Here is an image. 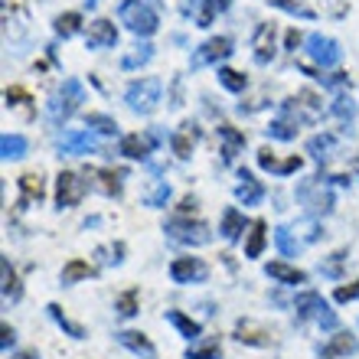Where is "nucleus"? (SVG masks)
<instances>
[{
  "instance_id": "nucleus-1",
  "label": "nucleus",
  "mask_w": 359,
  "mask_h": 359,
  "mask_svg": "<svg viewBox=\"0 0 359 359\" xmlns=\"http://www.w3.org/2000/svg\"><path fill=\"white\" fill-rule=\"evenodd\" d=\"M82 102H86V88H82V82H79V79H66L62 88H59V92L53 95V102H49V121L53 124L69 121V118L82 108Z\"/></svg>"
},
{
  "instance_id": "nucleus-2",
  "label": "nucleus",
  "mask_w": 359,
  "mask_h": 359,
  "mask_svg": "<svg viewBox=\"0 0 359 359\" xmlns=\"http://www.w3.org/2000/svg\"><path fill=\"white\" fill-rule=\"evenodd\" d=\"M118 17H121V23L131 33H137V36H154L157 33V27H161V20H157V13H154L151 4H144V0H124L121 10H118Z\"/></svg>"
},
{
  "instance_id": "nucleus-3",
  "label": "nucleus",
  "mask_w": 359,
  "mask_h": 359,
  "mask_svg": "<svg viewBox=\"0 0 359 359\" xmlns=\"http://www.w3.org/2000/svg\"><path fill=\"white\" fill-rule=\"evenodd\" d=\"M161 92H163L161 79H141V82H131L128 95H124V102H128L131 111L151 114V111H157V104H161Z\"/></svg>"
},
{
  "instance_id": "nucleus-4",
  "label": "nucleus",
  "mask_w": 359,
  "mask_h": 359,
  "mask_svg": "<svg viewBox=\"0 0 359 359\" xmlns=\"http://www.w3.org/2000/svg\"><path fill=\"white\" fill-rule=\"evenodd\" d=\"M323 111V102H320V95H313L311 88H304V92H297L291 98V102H284L281 114L284 118H291V121L304 124V121H317Z\"/></svg>"
},
{
  "instance_id": "nucleus-5",
  "label": "nucleus",
  "mask_w": 359,
  "mask_h": 359,
  "mask_svg": "<svg viewBox=\"0 0 359 359\" xmlns=\"http://www.w3.org/2000/svg\"><path fill=\"white\" fill-rule=\"evenodd\" d=\"M167 236L173 238V242H180V245H206L209 238H212V232H209L206 222H193V219H170L167 222Z\"/></svg>"
},
{
  "instance_id": "nucleus-6",
  "label": "nucleus",
  "mask_w": 359,
  "mask_h": 359,
  "mask_svg": "<svg viewBox=\"0 0 359 359\" xmlns=\"http://www.w3.org/2000/svg\"><path fill=\"white\" fill-rule=\"evenodd\" d=\"M297 199L311 209L313 216H320V212H330V209H333V193L323 187L320 177H313V180H307V183H301V187H297Z\"/></svg>"
},
{
  "instance_id": "nucleus-7",
  "label": "nucleus",
  "mask_w": 359,
  "mask_h": 359,
  "mask_svg": "<svg viewBox=\"0 0 359 359\" xmlns=\"http://www.w3.org/2000/svg\"><path fill=\"white\" fill-rule=\"evenodd\" d=\"M307 53H311V59L317 62V66H323V69L337 66V62H340V56H343L340 43H337V39H330V36H323V33L307 36Z\"/></svg>"
},
{
  "instance_id": "nucleus-8",
  "label": "nucleus",
  "mask_w": 359,
  "mask_h": 359,
  "mask_svg": "<svg viewBox=\"0 0 359 359\" xmlns=\"http://www.w3.org/2000/svg\"><path fill=\"white\" fill-rule=\"evenodd\" d=\"M229 53H232V39H229V36H212V39H206L196 53H193L189 66H193V69L212 66V62H219V59H226Z\"/></svg>"
},
{
  "instance_id": "nucleus-9",
  "label": "nucleus",
  "mask_w": 359,
  "mask_h": 359,
  "mask_svg": "<svg viewBox=\"0 0 359 359\" xmlns=\"http://www.w3.org/2000/svg\"><path fill=\"white\" fill-rule=\"evenodd\" d=\"M82 196H86V180H79L76 173H69V170L59 173L56 177V203H59V209L76 206Z\"/></svg>"
},
{
  "instance_id": "nucleus-10",
  "label": "nucleus",
  "mask_w": 359,
  "mask_h": 359,
  "mask_svg": "<svg viewBox=\"0 0 359 359\" xmlns=\"http://www.w3.org/2000/svg\"><path fill=\"white\" fill-rule=\"evenodd\" d=\"M170 278L177 284H193V281H206L209 268L203 258H177L170 265Z\"/></svg>"
},
{
  "instance_id": "nucleus-11",
  "label": "nucleus",
  "mask_w": 359,
  "mask_h": 359,
  "mask_svg": "<svg viewBox=\"0 0 359 359\" xmlns=\"http://www.w3.org/2000/svg\"><path fill=\"white\" fill-rule=\"evenodd\" d=\"M154 144H157V134H128L118 151H121L124 157H131V161H144V157L154 151Z\"/></svg>"
},
{
  "instance_id": "nucleus-12",
  "label": "nucleus",
  "mask_w": 359,
  "mask_h": 359,
  "mask_svg": "<svg viewBox=\"0 0 359 359\" xmlns=\"http://www.w3.org/2000/svg\"><path fill=\"white\" fill-rule=\"evenodd\" d=\"M118 43V29L111 20H95L88 23V49H108Z\"/></svg>"
},
{
  "instance_id": "nucleus-13",
  "label": "nucleus",
  "mask_w": 359,
  "mask_h": 359,
  "mask_svg": "<svg viewBox=\"0 0 359 359\" xmlns=\"http://www.w3.org/2000/svg\"><path fill=\"white\" fill-rule=\"evenodd\" d=\"M88 151H95V137L88 131H66L59 137V154L76 157V154H88Z\"/></svg>"
},
{
  "instance_id": "nucleus-14",
  "label": "nucleus",
  "mask_w": 359,
  "mask_h": 359,
  "mask_svg": "<svg viewBox=\"0 0 359 359\" xmlns=\"http://www.w3.org/2000/svg\"><path fill=\"white\" fill-rule=\"evenodd\" d=\"M118 343H121L124 350H131L134 356H141V359H157V350H154V343L147 340L144 333H137V330L118 333Z\"/></svg>"
},
{
  "instance_id": "nucleus-15",
  "label": "nucleus",
  "mask_w": 359,
  "mask_h": 359,
  "mask_svg": "<svg viewBox=\"0 0 359 359\" xmlns=\"http://www.w3.org/2000/svg\"><path fill=\"white\" fill-rule=\"evenodd\" d=\"M196 141H199V131H196V124H180V131L170 137V147H173V154H177L180 161H187L189 154H193V147H196Z\"/></svg>"
},
{
  "instance_id": "nucleus-16",
  "label": "nucleus",
  "mask_w": 359,
  "mask_h": 359,
  "mask_svg": "<svg viewBox=\"0 0 359 359\" xmlns=\"http://www.w3.org/2000/svg\"><path fill=\"white\" fill-rule=\"evenodd\" d=\"M219 141H222V157L226 163H232L238 157V151L245 147V134L232 128V124H219Z\"/></svg>"
},
{
  "instance_id": "nucleus-17",
  "label": "nucleus",
  "mask_w": 359,
  "mask_h": 359,
  "mask_svg": "<svg viewBox=\"0 0 359 359\" xmlns=\"http://www.w3.org/2000/svg\"><path fill=\"white\" fill-rule=\"evenodd\" d=\"M236 196L238 203H245V206H255V203H262V196H265V187L258 183L255 177L248 170L238 173V187H236Z\"/></svg>"
},
{
  "instance_id": "nucleus-18",
  "label": "nucleus",
  "mask_w": 359,
  "mask_h": 359,
  "mask_svg": "<svg viewBox=\"0 0 359 359\" xmlns=\"http://www.w3.org/2000/svg\"><path fill=\"white\" fill-rule=\"evenodd\" d=\"M255 62H271V56H274V27L271 23H262V27L255 29Z\"/></svg>"
},
{
  "instance_id": "nucleus-19",
  "label": "nucleus",
  "mask_w": 359,
  "mask_h": 359,
  "mask_svg": "<svg viewBox=\"0 0 359 359\" xmlns=\"http://www.w3.org/2000/svg\"><path fill=\"white\" fill-rule=\"evenodd\" d=\"M294 307H297V317H301V320H311V317L317 320L327 304H323V297L317 291H304V294H297V304H294Z\"/></svg>"
},
{
  "instance_id": "nucleus-20",
  "label": "nucleus",
  "mask_w": 359,
  "mask_h": 359,
  "mask_svg": "<svg viewBox=\"0 0 359 359\" xmlns=\"http://www.w3.org/2000/svg\"><path fill=\"white\" fill-rule=\"evenodd\" d=\"M265 274L274 278V281H281V284H304L307 281V274H304L301 268H291V265H284V262H268Z\"/></svg>"
},
{
  "instance_id": "nucleus-21",
  "label": "nucleus",
  "mask_w": 359,
  "mask_h": 359,
  "mask_svg": "<svg viewBox=\"0 0 359 359\" xmlns=\"http://www.w3.org/2000/svg\"><path fill=\"white\" fill-rule=\"evenodd\" d=\"M219 232H222L226 242H238V236L245 232V219H242V212H238L236 206H229L226 212H222V226H219Z\"/></svg>"
},
{
  "instance_id": "nucleus-22",
  "label": "nucleus",
  "mask_w": 359,
  "mask_h": 359,
  "mask_svg": "<svg viewBox=\"0 0 359 359\" xmlns=\"http://www.w3.org/2000/svg\"><path fill=\"white\" fill-rule=\"evenodd\" d=\"M236 337L242 343H252V346H268V343H271V333L262 330V327H255L252 320H238Z\"/></svg>"
},
{
  "instance_id": "nucleus-23",
  "label": "nucleus",
  "mask_w": 359,
  "mask_h": 359,
  "mask_svg": "<svg viewBox=\"0 0 359 359\" xmlns=\"http://www.w3.org/2000/svg\"><path fill=\"white\" fill-rule=\"evenodd\" d=\"M229 4L232 0H196V27H209L222 10H229Z\"/></svg>"
},
{
  "instance_id": "nucleus-24",
  "label": "nucleus",
  "mask_w": 359,
  "mask_h": 359,
  "mask_svg": "<svg viewBox=\"0 0 359 359\" xmlns=\"http://www.w3.org/2000/svg\"><path fill=\"white\" fill-rule=\"evenodd\" d=\"M333 147H337V137H333V134H317V137H311V141H307V154H311L317 163L330 161Z\"/></svg>"
},
{
  "instance_id": "nucleus-25",
  "label": "nucleus",
  "mask_w": 359,
  "mask_h": 359,
  "mask_svg": "<svg viewBox=\"0 0 359 359\" xmlns=\"http://www.w3.org/2000/svg\"><path fill=\"white\" fill-rule=\"evenodd\" d=\"M29 144L23 134H4V141H0V154H4V161H20V157H27Z\"/></svg>"
},
{
  "instance_id": "nucleus-26",
  "label": "nucleus",
  "mask_w": 359,
  "mask_h": 359,
  "mask_svg": "<svg viewBox=\"0 0 359 359\" xmlns=\"http://www.w3.org/2000/svg\"><path fill=\"white\" fill-rule=\"evenodd\" d=\"M359 350V343L353 340L350 333H337L330 343H327V350H323V359H333V356H350V353Z\"/></svg>"
},
{
  "instance_id": "nucleus-27",
  "label": "nucleus",
  "mask_w": 359,
  "mask_h": 359,
  "mask_svg": "<svg viewBox=\"0 0 359 359\" xmlns=\"http://www.w3.org/2000/svg\"><path fill=\"white\" fill-rule=\"evenodd\" d=\"M265 219H255L252 222V232H248V242H245V255L248 258H258L265 252Z\"/></svg>"
},
{
  "instance_id": "nucleus-28",
  "label": "nucleus",
  "mask_w": 359,
  "mask_h": 359,
  "mask_svg": "<svg viewBox=\"0 0 359 359\" xmlns=\"http://www.w3.org/2000/svg\"><path fill=\"white\" fill-rule=\"evenodd\" d=\"M86 278H95V268L88 265V262L72 258V262L62 268V284H76V281H86Z\"/></svg>"
},
{
  "instance_id": "nucleus-29",
  "label": "nucleus",
  "mask_w": 359,
  "mask_h": 359,
  "mask_svg": "<svg viewBox=\"0 0 359 359\" xmlns=\"http://www.w3.org/2000/svg\"><path fill=\"white\" fill-rule=\"evenodd\" d=\"M167 320H170L173 327H177V330L187 337V340H196L199 333H203V327H199L196 320H189L187 313H180V311H167Z\"/></svg>"
},
{
  "instance_id": "nucleus-30",
  "label": "nucleus",
  "mask_w": 359,
  "mask_h": 359,
  "mask_svg": "<svg viewBox=\"0 0 359 359\" xmlns=\"http://www.w3.org/2000/svg\"><path fill=\"white\" fill-rule=\"evenodd\" d=\"M274 245L281 248V255H287V258H294L297 252H301V242L291 236V229H287V226H278V229H274Z\"/></svg>"
},
{
  "instance_id": "nucleus-31",
  "label": "nucleus",
  "mask_w": 359,
  "mask_h": 359,
  "mask_svg": "<svg viewBox=\"0 0 359 359\" xmlns=\"http://www.w3.org/2000/svg\"><path fill=\"white\" fill-rule=\"evenodd\" d=\"M0 274H4V297H7V301H17L20 297V281H17V271L10 268L7 258H0Z\"/></svg>"
},
{
  "instance_id": "nucleus-32",
  "label": "nucleus",
  "mask_w": 359,
  "mask_h": 359,
  "mask_svg": "<svg viewBox=\"0 0 359 359\" xmlns=\"http://www.w3.org/2000/svg\"><path fill=\"white\" fill-rule=\"evenodd\" d=\"M95 258H98L102 265H121V262H124V242L98 245V248H95Z\"/></svg>"
},
{
  "instance_id": "nucleus-33",
  "label": "nucleus",
  "mask_w": 359,
  "mask_h": 359,
  "mask_svg": "<svg viewBox=\"0 0 359 359\" xmlns=\"http://www.w3.org/2000/svg\"><path fill=\"white\" fill-rule=\"evenodd\" d=\"M151 56H154V46L141 43V46H134L131 53H124V56H121V66L124 69H137V66H144V62H151Z\"/></svg>"
},
{
  "instance_id": "nucleus-34",
  "label": "nucleus",
  "mask_w": 359,
  "mask_h": 359,
  "mask_svg": "<svg viewBox=\"0 0 359 359\" xmlns=\"http://www.w3.org/2000/svg\"><path fill=\"white\" fill-rule=\"evenodd\" d=\"M268 134L278 137V141H294V137H297V121H291V118H278V121L268 124Z\"/></svg>"
},
{
  "instance_id": "nucleus-35",
  "label": "nucleus",
  "mask_w": 359,
  "mask_h": 359,
  "mask_svg": "<svg viewBox=\"0 0 359 359\" xmlns=\"http://www.w3.org/2000/svg\"><path fill=\"white\" fill-rule=\"evenodd\" d=\"M20 189H23V203H33V199H43V180L36 173H27V177H20Z\"/></svg>"
},
{
  "instance_id": "nucleus-36",
  "label": "nucleus",
  "mask_w": 359,
  "mask_h": 359,
  "mask_svg": "<svg viewBox=\"0 0 359 359\" xmlns=\"http://www.w3.org/2000/svg\"><path fill=\"white\" fill-rule=\"evenodd\" d=\"M49 317H53V320H56L59 327H62V330L69 333V337H76V340H82V337H86V330H82L79 323L69 320L66 313H62V307H59V304H49Z\"/></svg>"
},
{
  "instance_id": "nucleus-37",
  "label": "nucleus",
  "mask_w": 359,
  "mask_h": 359,
  "mask_svg": "<svg viewBox=\"0 0 359 359\" xmlns=\"http://www.w3.org/2000/svg\"><path fill=\"white\" fill-rule=\"evenodd\" d=\"M53 27H56L59 36L69 39V36H76V33H79V27H82V17H79V13H59Z\"/></svg>"
},
{
  "instance_id": "nucleus-38",
  "label": "nucleus",
  "mask_w": 359,
  "mask_h": 359,
  "mask_svg": "<svg viewBox=\"0 0 359 359\" xmlns=\"http://www.w3.org/2000/svg\"><path fill=\"white\" fill-rule=\"evenodd\" d=\"M92 177H98V189H102V193H108V196H118V193H121V180H118V173H111V170H92Z\"/></svg>"
},
{
  "instance_id": "nucleus-39",
  "label": "nucleus",
  "mask_w": 359,
  "mask_h": 359,
  "mask_svg": "<svg viewBox=\"0 0 359 359\" xmlns=\"http://www.w3.org/2000/svg\"><path fill=\"white\" fill-rule=\"evenodd\" d=\"M219 82L229 88V92H245L248 79L242 76V72H236V69H219Z\"/></svg>"
},
{
  "instance_id": "nucleus-40",
  "label": "nucleus",
  "mask_w": 359,
  "mask_h": 359,
  "mask_svg": "<svg viewBox=\"0 0 359 359\" xmlns=\"http://www.w3.org/2000/svg\"><path fill=\"white\" fill-rule=\"evenodd\" d=\"M187 359H222V350H219V343H199L187 350Z\"/></svg>"
},
{
  "instance_id": "nucleus-41",
  "label": "nucleus",
  "mask_w": 359,
  "mask_h": 359,
  "mask_svg": "<svg viewBox=\"0 0 359 359\" xmlns=\"http://www.w3.org/2000/svg\"><path fill=\"white\" fill-rule=\"evenodd\" d=\"M167 199H170V187H167V183H154L144 203H147L151 209H161V206H167Z\"/></svg>"
},
{
  "instance_id": "nucleus-42",
  "label": "nucleus",
  "mask_w": 359,
  "mask_h": 359,
  "mask_svg": "<svg viewBox=\"0 0 359 359\" xmlns=\"http://www.w3.org/2000/svg\"><path fill=\"white\" fill-rule=\"evenodd\" d=\"M340 121H353L356 118V104H353V98H346V95H340L337 102H333V108H330Z\"/></svg>"
},
{
  "instance_id": "nucleus-43",
  "label": "nucleus",
  "mask_w": 359,
  "mask_h": 359,
  "mask_svg": "<svg viewBox=\"0 0 359 359\" xmlns=\"http://www.w3.org/2000/svg\"><path fill=\"white\" fill-rule=\"evenodd\" d=\"M88 128H95V131L102 134H118V124H114V118H108V114H88Z\"/></svg>"
},
{
  "instance_id": "nucleus-44",
  "label": "nucleus",
  "mask_w": 359,
  "mask_h": 359,
  "mask_svg": "<svg viewBox=\"0 0 359 359\" xmlns=\"http://www.w3.org/2000/svg\"><path fill=\"white\" fill-rule=\"evenodd\" d=\"M118 313H121V317H134V313H137V291H124L121 297H118Z\"/></svg>"
},
{
  "instance_id": "nucleus-45",
  "label": "nucleus",
  "mask_w": 359,
  "mask_h": 359,
  "mask_svg": "<svg viewBox=\"0 0 359 359\" xmlns=\"http://www.w3.org/2000/svg\"><path fill=\"white\" fill-rule=\"evenodd\" d=\"M258 167H262V170H271V173H281L284 161H278V157H274V151L262 147V151H258Z\"/></svg>"
},
{
  "instance_id": "nucleus-46",
  "label": "nucleus",
  "mask_w": 359,
  "mask_h": 359,
  "mask_svg": "<svg viewBox=\"0 0 359 359\" xmlns=\"http://www.w3.org/2000/svg\"><path fill=\"white\" fill-rule=\"evenodd\" d=\"M274 7H281V10H287V13H297V17H313L307 7H301V4H294V0H271Z\"/></svg>"
},
{
  "instance_id": "nucleus-47",
  "label": "nucleus",
  "mask_w": 359,
  "mask_h": 359,
  "mask_svg": "<svg viewBox=\"0 0 359 359\" xmlns=\"http://www.w3.org/2000/svg\"><path fill=\"white\" fill-rule=\"evenodd\" d=\"M340 304H346V301H356L359 297V281L356 284H350V287H337V294H333Z\"/></svg>"
},
{
  "instance_id": "nucleus-48",
  "label": "nucleus",
  "mask_w": 359,
  "mask_h": 359,
  "mask_svg": "<svg viewBox=\"0 0 359 359\" xmlns=\"http://www.w3.org/2000/svg\"><path fill=\"white\" fill-rule=\"evenodd\" d=\"M343 258H346V252H333V255H330V262H327V265H323V271L330 274V278H337V274H340V265H343Z\"/></svg>"
},
{
  "instance_id": "nucleus-49",
  "label": "nucleus",
  "mask_w": 359,
  "mask_h": 359,
  "mask_svg": "<svg viewBox=\"0 0 359 359\" xmlns=\"http://www.w3.org/2000/svg\"><path fill=\"white\" fill-rule=\"evenodd\" d=\"M317 323H320L323 330H337V323H340V320H337V313H333L330 307H323V313L317 317Z\"/></svg>"
},
{
  "instance_id": "nucleus-50",
  "label": "nucleus",
  "mask_w": 359,
  "mask_h": 359,
  "mask_svg": "<svg viewBox=\"0 0 359 359\" xmlns=\"http://www.w3.org/2000/svg\"><path fill=\"white\" fill-rule=\"evenodd\" d=\"M7 102H10V104H23V102H29V95H27V88H20V86L7 88Z\"/></svg>"
},
{
  "instance_id": "nucleus-51",
  "label": "nucleus",
  "mask_w": 359,
  "mask_h": 359,
  "mask_svg": "<svg viewBox=\"0 0 359 359\" xmlns=\"http://www.w3.org/2000/svg\"><path fill=\"white\" fill-rule=\"evenodd\" d=\"M297 232H304V238H307V242H317V238H320L317 222H301V226H297Z\"/></svg>"
},
{
  "instance_id": "nucleus-52",
  "label": "nucleus",
  "mask_w": 359,
  "mask_h": 359,
  "mask_svg": "<svg viewBox=\"0 0 359 359\" xmlns=\"http://www.w3.org/2000/svg\"><path fill=\"white\" fill-rule=\"evenodd\" d=\"M0 333H4V340H0V346H4V350H10V346H13V340H17V333L10 330L7 323H4V327H0Z\"/></svg>"
},
{
  "instance_id": "nucleus-53",
  "label": "nucleus",
  "mask_w": 359,
  "mask_h": 359,
  "mask_svg": "<svg viewBox=\"0 0 359 359\" xmlns=\"http://www.w3.org/2000/svg\"><path fill=\"white\" fill-rule=\"evenodd\" d=\"M297 43H301V36H297V33H294V29H291V33H287V49H294V46H297Z\"/></svg>"
},
{
  "instance_id": "nucleus-54",
  "label": "nucleus",
  "mask_w": 359,
  "mask_h": 359,
  "mask_svg": "<svg viewBox=\"0 0 359 359\" xmlns=\"http://www.w3.org/2000/svg\"><path fill=\"white\" fill-rule=\"evenodd\" d=\"M180 209H183V212H189V209H196V199H193V196H187V199H183V206H180Z\"/></svg>"
},
{
  "instance_id": "nucleus-55",
  "label": "nucleus",
  "mask_w": 359,
  "mask_h": 359,
  "mask_svg": "<svg viewBox=\"0 0 359 359\" xmlns=\"http://www.w3.org/2000/svg\"><path fill=\"white\" fill-rule=\"evenodd\" d=\"M13 359H39V356H36V353H33V350H23V353H17V356H13Z\"/></svg>"
},
{
  "instance_id": "nucleus-56",
  "label": "nucleus",
  "mask_w": 359,
  "mask_h": 359,
  "mask_svg": "<svg viewBox=\"0 0 359 359\" xmlns=\"http://www.w3.org/2000/svg\"><path fill=\"white\" fill-rule=\"evenodd\" d=\"M86 4H88V7H95V4H98V0H86Z\"/></svg>"
}]
</instances>
